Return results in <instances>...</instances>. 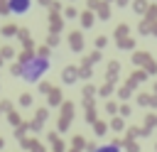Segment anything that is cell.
<instances>
[{
  "instance_id": "cell-9",
  "label": "cell",
  "mask_w": 157,
  "mask_h": 152,
  "mask_svg": "<svg viewBox=\"0 0 157 152\" xmlns=\"http://www.w3.org/2000/svg\"><path fill=\"white\" fill-rule=\"evenodd\" d=\"M96 12H98V17L108 20V17H110V7H108V2H101V5L96 7Z\"/></svg>"
},
{
  "instance_id": "cell-20",
  "label": "cell",
  "mask_w": 157,
  "mask_h": 152,
  "mask_svg": "<svg viewBox=\"0 0 157 152\" xmlns=\"http://www.w3.org/2000/svg\"><path fill=\"white\" fill-rule=\"evenodd\" d=\"M105 42H108L105 37H96V47H98V49H101V47H105Z\"/></svg>"
},
{
  "instance_id": "cell-1",
  "label": "cell",
  "mask_w": 157,
  "mask_h": 152,
  "mask_svg": "<svg viewBox=\"0 0 157 152\" xmlns=\"http://www.w3.org/2000/svg\"><path fill=\"white\" fill-rule=\"evenodd\" d=\"M47 71H49V59L32 56V59H27V61H22V64H20L17 76H22L27 83H34V81H39Z\"/></svg>"
},
{
  "instance_id": "cell-11",
  "label": "cell",
  "mask_w": 157,
  "mask_h": 152,
  "mask_svg": "<svg viewBox=\"0 0 157 152\" xmlns=\"http://www.w3.org/2000/svg\"><path fill=\"white\" fill-rule=\"evenodd\" d=\"M125 34H128V27H125V25L115 27V37H118V39H125Z\"/></svg>"
},
{
  "instance_id": "cell-6",
  "label": "cell",
  "mask_w": 157,
  "mask_h": 152,
  "mask_svg": "<svg viewBox=\"0 0 157 152\" xmlns=\"http://www.w3.org/2000/svg\"><path fill=\"white\" fill-rule=\"evenodd\" d=\"M147 7H150V2H147V0H135V2H132V10H135L137 15H145V12H147Z\"/></svg>"
},
{
  "instance_id": "cell-3",
  "label": "cell",
  "mask_w": 157,
  "mask_h": 152,
  "mask_svg": "<svg viewBox=\"0 0 157 152\" xmlns=\"http://www.w3.org/2000/svg\"><path fill=\"white\" fill-rule=\"evenodd\" d=\"M49 22H52V25H49V29H52L49 34H59V32L64 29V20H61V15L54 12V10L49 12Z\"/></svg>"
},
{
  "instance_id": "cell-14",
  "label": "cell",
  "mask_w": 157,
  "mask_h": 152,
  "mask_svg": "<svg viewBox=\"0 0 157 152\" xmlns=\"http://www.w3.org/2000/svg\"><path fill=\"white\" fill-rule=\"evenodd\" d=\"M17 37H20V39H25V44L29 42V32H27V29H17Z\"/></svg>"
},
{
  "instance_id": "cell-18",
  "label": "cell",
  "mask_w": 157,
  "mask_h": 152,
  "mask_svg": "<svg viewBox=\"0 0 157 152\" xmlns=\"http://www.w3.org/2000/svg\"><path fill=\"white\" fill-rule=\"evenodd\" d=\"M98 5H101V0H88V10H91V12H96Z\"/></svg>"
},
{
  "instance_id": "cell-16",
  "label": "cell",
  "mask_w": 157,
  "mask_h": 152,
  "mask_svg": "<svg viewBox=\"0 0 157 152\" xmlns=\"http://www.w3.org/2000/svg\"><path fill=\"white\" fill-rule=\"evenodd\" d=\"M147 59H150L147 54H135V64H145Z\"/></svg>"
},
{
  "instance_id": "cell-8",
  "label": "cell",
  "mask_w": 157,
  "mask_h": 152,
  "mask_svg": "<svg viewBox=\"0 0 157 152\" xmlns=\"http://www.w3.org/2000/svg\"><path fill=\"white\" fill-rule=\"evenodd\" d=\"M93 152H120V145H118V142H110V145H101V147H96Z\"/></svg>"
},
{
  "instance_id": "cell-25",
  "label": "cell",
  "mask_w": 157,
  "mask_h": 152,
  "mask_svg": "<svg viewBox=\"0 0 157 152\" xmlns=\"http://www.w3.org/2000/svg\"><path fill=\"white\" fill-rule=\"evenodd\" d=\"M105 2H108V0H105Z\"/></svg>"
},
{
  "instance_id": "cell-12",
  "label": "cell",
  "mask_w": 157,
  "mask_h": 152,
  "mask_svg": "<svg viewBox=\"0 0 157 152\" xmlns=\"http://www.w3.org/2000/svg\"><path fill=\"white\" fill-rule=\"evenodd\" d=\"M76 15H78V10H76V7H66V10H64V17H69V20H74Z\"/></svg>"
},
{
  "instance_id": "cell-22",
  "label": "cell",
  "mask_w": 157,
  "mask_h": 152,
  "mask_svg": "<svg viewBox=\"0 0 157 152\" xmlns=\"http://www.w3.org/2000/svg\"><path fill=\"white\" fill-rule=\"evenodd\" d=\"M115 2H118V7H125L128 5V0H115Z\"/></svg>"
},
{
  "instance_id": "cell-21",
  "label": "cell",
  "mask_w": 157,
  "mask_h": 152,
  "mask_svg": "<svg viewBox=\"0 0 157 152\" xmlns=\"http://www.w3.org/2000/svg\"><path fill=\"white\" fill-rule=\"evenodd\" d=\"M54 44H59V37L56 34H49V47H54Z\"/></svg>"
},
{
  "instance_id": "cell-2",
  "label": "cell",
  "mask_w": 157,
  "mask_h": 152,
  "mask_svg": "<svg viewBox=\"0 0 157 152\" xmlns=\"http://www.w3.org/2000/svg\"><path fill=\"white\" fill-rule=\"evenodd\" d=\"M32 7V0H7V10L12 15H27Z\"/></svg>"
},
{
  "instance_id": "cell-17",
  "label": "cell",
  "mask_w": 157,
  "mask_h": 152,
  "mask_svg": "<svg viewBox=\"0 0 157 152\" xmlns=\"http://www.w3.org/2000/svg\"><path fill=\"white\" fill-rule=\"evenodd\" d=\"M15 51H12V47H2V51H0V56H12Z\"/></svg>"
},
{
  "instance_id": "cell-19",
  "label": "cell",
  "mask_w": 157,
  "mask_h": 152,
  "mask_svg": "<svg viewBox=\"0 0 157 152\" xmlns=\"http://www.w3.org/2000/svg\"><path fill=\"white\" fill-rule=\"evenodd\" d=\"M10 10H7V0H0V15H7Z\"/></svg>"
},
{
  "instance_id": "cell-4",
  "label": "cell",
  "mask_w": 157,
  "mask_h": 152,
  "mask_svg": "<svg viewBox=\"0 0 157 152\" xmlns=\"http://www.w3.org/2000/svg\"><path fill=\"white\" fill-rule=\"evenodd\" d=\"M69 42H71V49H74V51H81V49H83V34H81L78 29L69 32Z\"/></svg>"
},
{
  "instance_id": "cell-5",
  "label": "cell",
  "mask_w": 157,
  "mask_h": 152,
  "mask_svg": "<svg viewBox=\"0 0 157 152\" xmlns=\"http://www.w3.org/2000/svg\"><path fill=\"white\" fill-rule=\"evenodd\" d=\"M93 20H96V15H93L91 10H86V12H81V27H86V29H88V27L93 25Z\"/></svg>"
},
{
  "instance_id": "cell-23",
  "label": "cell",
  "mask_w": 157,
  "mask_h": 152,
  "mask_svg": "<svg viewBox=\"0 0 157 152\" xmlns=\"http://www.w3.org/2000/svg\"><path fill=\"white\" fill-rule=\"evenodd\" d=\"M150 32H152V34H157V22H155V25L150 27Z\"/></svg>"
},
{
  "instance_id": "cell-15",
  "label": "cell",
  "mask_w": 157,
  "mask_h": 152,
  "mask_svg": "<svg viewBox=\"0 0 157 152\" xmlns=\"http://www.w3.org/2000/svg\"><path fill=\"white\" fill-rule=\"evenodd\" d=\"M150 27H152V22H147V20H145V22L140 25V32H142V34H147V32H150Z\"/></svg>"
},
{
  "instance_id": "cell-13",
  "label": "cell",
  "mask_w": 157,
  "mask_h": 152,
  "mask_svg": "<svg viewBox=\"0 0 157 152\" xmlns=\"http://www.w3.org/2000/svg\"><path fill=\"white\" fill-rule=\"evenodd\" d=\"M118 47H123V49H130V47H132V39H130V37H125V39H120V42H118Z\"/></svg>"
},
{
  "instance_id": "cell-7",
  "label": "cell",
  "mask_w": 157,
  "mask_h": 152,
  "mask_svg": "<svg viewBox=\"0 0 157 152\" xmlns=\"http://www.w3.org/2000/svg\"><path fill=\"white\" fill-rule=\"evenodd\" d=\"M78 76V69H74V66H69V69H64V81L66 83H74V78Z\"/></svg>"
},
{
  "instance_id": "cell-24",
  "label": "cell",
  "mask_w": 157,
  "mask_h": 152,
  "mask_svg": "<svg viewBox=\"0 0 157 152\" xmlns=\"http://www.w3.org/2000/svg\"><path fill=\"white\" fill-rule=\"evenodd\" d=\"M0 64H2V56H0Z\"/></svg>"
},
{
  "instance_id": "cell-10",
  "label": "cell",
  "mask_w": 157,
  "mask_h": 152,
  "mask_svg": "<svg viewBox=\"0 0 157 152\" xmlns=\"http://www.w3.org/2000/svg\"><path fill=\"white\" fill-rule=\"evenodd\" d=\"M0 32H2L5 37H12V34H17V25H5Z\"/></svg>"
}]
</instances>
